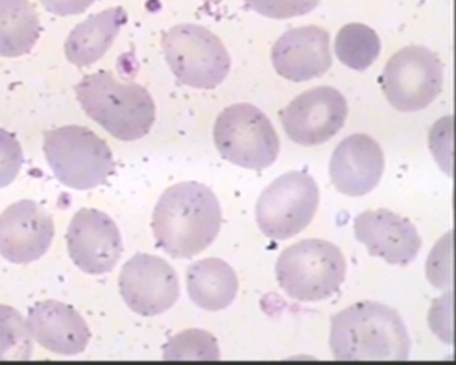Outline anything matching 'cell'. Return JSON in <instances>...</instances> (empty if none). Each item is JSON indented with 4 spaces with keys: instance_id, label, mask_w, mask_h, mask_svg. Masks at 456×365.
<instances>
[{
    "instance_id": "e0dca14e",
    "label": "cell",
    "mask_w": 456,
    "mask_h": 365,
    "mask_svg": "<svg viewBox=\"0 0 456 365\" xmlns=\"http://www.w3.org/2000/svg\"><path fill=\"white\" fill-rule=\"evenodd\" d=\"M27 322L33 339L55 354L77 355L88 346V325L69 304L57 301L38 302L29 308Z\"/></svg>"
},
{
    "instance_id": "ba28073f",
    "label": "cell",
    "mask_w": 456,
    "mask_h": 365,
    "mask_svg": "<svg viewBox=\"0 0 456 365\" xmlns=\"http://www.w3.org/2000/svg\"><path fill=\"white\" fill-rule=\"evenodd\" d=\"M320 190L303 172L279 176L261 193L256 221L261 232L272 240H288L302 232L316 215Z\"/></svg>"
},
{
    "instance_id": "8fae6325",
    "label": "cell",
    "mask_w": 456,
    "mask_h": 365,
    "mask_svg": "<svg viewBox=\"0 0 456 365\" xmlns=\"http://www.w3.org/2000/svg\"><path fill=\"white\" fill-rule=\"evenodd\" d=\"M347 101L331 86H317L294 98L281 112L285 134L302 146L322 145L345 126Z\"/></svg>"
},
{
    "instance_id": "d6986e66",
    "label": "cell",
    "mask_w": 456,
    "mask_h": 365,
    "mask_svg": "<svg viewBox=\"0 0 456 365\" xmlns=\"http://www.w3.org/2000/svg\"><path fill=\"white\" fill-rule=\"evenodd\" d=\"M187 289L198 307L221 311L235 301L239 280L235 271L220 257H206L189 266Z\"/></svg>"
},
{
    "instance_id": "3957f363",
    "label": "cell",
    "mask_w": 456,
    "mask_h": 365,
    "mask_svg": "<svg viewBox=\"0 0 456 365\" xmlns=\"http://www.w3.org/2000/svg\"><path fill=\"white\" fill-rule=\"evenodd\" d=\"M74 89L86 116L117 140L136 142L154 126V100L140 84L121 82L110 71H98L86 75Z\"/></svg>"
},
{
    "instance_id": "6da1fadb",
    "label": "cell",
    "mask_w": 456,
    "mask_h": 365,
    "mask_svg": "<svg viewBox=\"0 0 456 365\" xmlns=\"http://www.w3.org/2000/svg\"><path fill=\"white\" fill-rule=\"evenodd\" d=\"M221 223L217 197L198 182L167 188L152 215L158 247L175 259H191L206 250L220 233Z\"/></svg>"
},
{
    "instance_id": "7a4b0ae2",
    "label": "cell",
    "mask_w": 456,
    "mask_h": 365,
    "mask_svg": "<svg viewBox=\"0 0 456 365\" xmlns=\"http://www.w3.org/2000/svg\"><path fill=\"white\" fill-rule=\"evenodd\" d=\"M411 345L402 317L379 302H359L331 317L336 361H407Z\"/></svg>"
},
{
    "instance_id": "4fadbf2b",
    "label": "cell",
    "mask_w": 456,
    "mask_h": 365,
    "mask_svg": "<svg viewBox=\"0 0 456 365\" xmlns=\"http://www.w3.org/2000/svg\"><path fill=\"white\" fill-rule=\"evenodd\" d=\"M55 236L53 216L38 203L23 199L0 215V256L29 264L47 253Z\"/></svg>"
},
{
    "instance_id": "277c9868",
    "label": "cell",
    "mask_w": 456,
    "mask_h": 365,
    "mask_svg": "<svg viewBox=\"0 0 456 365\" xmlns=\"http://www.w3.org/2000/svg\"><path fill=\"white\" fill-rule=\"evenodd\" d=\"M279 286L289 297L318 302L332 297L346 278V260L332 242L307 239L287 247L277 262Z\"/></svg>"
},
{
    "instance_id": "30bf717a",
    "label": "cell",
    "mask_w": 456,
    "mask_h": 365,
    "mask_svg": "<svg viewBox=\"0 0 456 365\" xmlns=\"http://www.w3.org/2000/svg\"><path fill=\"white\" fill-rule=\"evenodd\" d=\"M123 301L137 315L151 317L170 310L178 301V274L163 257L137 254L118 278Z\"/></svg>"
},
{
    "instance_id": "9a60e30c",
    "label": "cell",
    "mask_w": 456,
    "mask_h": 365,
    "mask_svg": "<svg viewBox=\"0 0 456 365\" xmlns=\"http://www.w3.org/2000/svg\"><path fill=\"white\" fill-rule=\"evenodd\" d=\"M384 166V152L377 140L365 134H351L335 149L330 176L340 193L362 197L379 184Z\"/></svg>"
},
{
    "instance_id": "603a6c76",
    "label": "cell",
    "mask_w": 456,
    "mask_h": 365,
    "mask_svg": "<svg viewBox=\"0 0 456 365\" xmlns=\"http://www.w3.org/2000/svg\"><path fill=\"white\" fill-rule=\"evenodd\" d=\"M165 361H220L217 340L208 331L189 328L171 337L164 346Z\"/></svg>"
},
{
    "instance_id": "7c38bea8",
    "label": "cell",
    "mask_w": 456,
    "mask_h": 365,
    "mask_svg": "<svg viewBox=\"0 0 456 365\" xmlns=\"http://www.w3.org/2000/svg\"><path fill=\"white\" fill-rule=\"evenodd\" d=\"M69 256L84 273H110L121 259L123 245L118 226L104 212L82 208L66 233Z\"/></svg>"
},
{
    "instance_id": "9c48e42d",
    "label": "cell",
    "mask_w": 456,
    "mask_h": 365,
    "mask_svg": "<svg viewBox=\"0 0 456 365\" xmlns=\"http://www.w3.org/2000/svg\"><path fill=\"white\" fill-rule=\"evenodd\" d=\"M387 101L399 112H417L439 97L444 69L439 56L422 46L399 50L380 75Z\"/></svg>"
},
{
    "instance_id": "83f0119b",
    "label": "cell",
    "mask_w": 456,
    "mask_h": 365,
    "mask_svg": "<svg viewBox=\"0 0 456 365\" xmlns=\"http://www.w3.org/2000/svg\"><path fill=\"white\" fill-rule=\"evenodd\" d=\"M204 2H209V3H220L221 0H204Z\"/></svg>"
},
{
    "instance_id": "cb8c5ba5",
    "label": "cell",
    "mask_w": 456,
    "mask_h": 365,
    "mask_svg": "<svg viewBox=\"0 0 456 365\" xmlns=\"http://www.w3.org/2000/svg\"><path fill=\"white\" fill-rule=\"evenodd\" d=\"M428 277L436 288H452V232L444 236L432 250L428 262Z\"/></svg>"
},
{
    "instance_id": "4316f807",
    "label": "cell",
    "mask_w": 456,
    "mask_h": 365,
    "mask_svg": "<svg viewBox=\"0 0 456 365\" xmlns=\"http://www.w3.org/2000/svg\"><path fill=\"white\" fill-rule=\"evenodd\" d=\"M41 4L55 16H77L92 7L95 0H40Z\"/></svg>"
},
{
    "instance_id": "5b68a950",
    "label": "cell",
    "mask_w": 456,
    "mask_h": 365,
    "mask_svg": "<svg viewBox=\"0 0 456 365\" xmlns=\"http://www.w3.org/2000/svg\"><path fill=\"white\" fill-rule=\"evenodd\" d=\"M44 151L57 181L73 190L99 187L114 170L112 150L84 126H64L47 131Z\"/></svg>"
},
{
    "instance_id": "2e32d148",
    "label": "cell",
    "mask_w": 456,
    "mask_h": 365,
    "mask_svg": "<svg viewBox=\"0 0 456 365\" xmlns=\"http://www.w3.org/2000/svg\"><path fill=\"white\" fill-rule=\"evenodd\" d=\"M272 61L275 71L290 82L322 77L332 65L329 32L318 26L290 29L273 47Z\"/></svg>"
},
{
    "instance_id": "5bb4252c",
    "label": "cell",
    "mask_w": 456,
    "mask_h": 365,
    "mask_svg": "<svg viewBox=\"0 0 456 365\" xmlns=\"http://www.w3.org/2000/svg\"><path fill=\"white\" fill-rule=\"evenodd\" d=\"M354 232L371 256L382 257L392 265L410 264L422 247L413 223L386 208L360 214L354 223Z\"/></svg>"
},
{
    "instance_id": "44dd1931",
    "label": "cell",
    "mask_w": 456,
    "mask_h": 365,
    "mask_svg": "<svg viewBox=\"0 0 456 365\" xmlns=\"http://www.w3.org/2000/svg\"><path fill=\"white\" fill-rule=\"evenodd\" d=\"M380 49L379 36L373 28L362 23L344 26L336 36V56L353 70H367L379 56Z\"/></svg>"
},
{
    "instance_id": "7402d4cb",
    "label": "cell",
    "mask_w": 456,
    "mask_h": 365,
    "mask_svg": "<svg viewBox=\"0 0 456 365\" xmlns=\"http://www.w3.org/2000/svg\"><path fill=\"white\" fill-rule=\"evenodd\" d=\"M32 353L28 322L13 307L0 304V361H27Z\"/></svg>"
},
{
    "instance_id": "d4e9b609",
    "label": "cell",
    "mask_w": 456,
    "mask_h": 365,
    "mask_svg": "<svg viewBox=\"0 0 456 365\" xmlns=\"http://www.w3.org/2000/svg\"><path fill=\"white\" fill-rule=\"evenodd\" d=\"M248 8L261 16L287 20L305 16L318 5V0H244Z\"/></svg>"
},
{
    "instance_id": "ac0fdd59",
    "label": "cell",
    "mask_w": 456,
    "mask_h": 365,
    "mask_svg": "<svg viewBox=\"0 0 456 365\" xmlns=\"http://www.w3.org/2000/svg\"><path fill=\"white\" fill-rule=\"evenodd\" d=\"M127 20V12L122 7L108 8L86 18L66 38V59L79 68L95 64L112 47Z\"/></svg>"
},
{
    "instance_id": "484cf974",
    "label": "cell",
    "mask_w": 456,
    "mask_h": 365,
    "mask_svg": "<svg viewBox=\"0 0 456 365\" xmlns=\"http://www.w3.org/2000/svg\"><path fill=\"white\" fill-rule=\"evenodd\" d=\"M22 164V148L16 136L0 128V190L14 182Z\"/></svg>"
},
{
    "instance_id": "52a82bcc",
    "label": "cell",
    "mask_w": 456,
    "mask_h": 365,
    "mask_svg": "<svg viewBox=\"0 0 456 365\" xmlns=\"http://www.w3.org/2000/svg\"><path fill=\"white\" fill-rule=\"evenodd\" d=\"M161 45L176 79L191 88H216L230 73L226 47L206 27L191 23L174 26L164 35Z\"/></svg>"
},
{
    "instance_id": "ffe728a7",
    "label": "cell",
    "mask_w": 456,
    "mask_h": 365,
    "mask_svg": "<svg viewBox=\"0 0 456 365\" xmlns=\"http://www.w3.org/2000/svg\"><path fill=\"white\" fill-rule=\"evenodd\" d=\"M41 35L40 17L29 0H0V56L31 53Z\"/></svg>"
},
{
    "instance_id": "8992f818",
    "label": "cell",
    "mask_w": 456,
    "mask_h": 365,
    "mask_svg": "<svg viewBox=\"0 0 456 365\" xmlns=\"http://www.w3.org/2000/svg\"><path fill=\"white\" fill-rule=\"evenodd\" d=\"M213 140L224 160L259 172L272 166L281 151L274 126L248 103L232 104L222 110L213 127Z\"/></svg>"
}]
</instances>
